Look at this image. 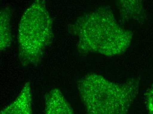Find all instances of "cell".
<instances>
[{
	"label": "cell",
	"instance_id": "6da1fadb",
	"mask_svg": "<svg viewBox=\"0 0 153 114\" xmlns=\"http://www.w3.org/2000/svg\"><path fill=\"white\" fill-rule=\"evenodd\" d=\"M68 29L77 37V51L82 55H121L130 47L133 36L132 31L119 24L111 8L106 5L77 18Z\"/></svg>",
	"mask_w": 153,
	"mask_h": 114
},
{
	"label": "cell",
	"instance_id": "7a4b0ae2",
	"mask_svg": "<svg viewBox=\"0 0 153 114\" xmlns=\"http://www.w3.org/2000/svg\"><path fill=\"white\" fill-rule=\"evenodd\" d=\"M139 86V78L118 83L95 74H87L77 81L80 97L89 114L127 113L137 96Z\"/></svg>",
	"mask_w": 153,
	"mask_h": 114
},
{
	"label": "cell",
	"instance_id": "3957f363",
	"mask_svg": "<svg viewBox=\"0 0 153 114\" xmlns=\"http://www.w3.org/2000/svg\"><path fill=\"white\" fill-rule=\"evenodd\" d=\"M53 36V20L45 1L34 0L23 14L19 26V52L22 64L40 63Z\"/></svg>",
	"mask_w": 153,
	"mask_h": 114
},
{
	"label": "cell",
	"instance_id": "277c9868",
	"mask_svg": "<svg viewBox=\"0 0 153 114\" xmlns=\"http://www.w3.org/2000/svg\"><path fill=\"white\" fill-rule=\"evenodd\" d=\"M119 11L120 22L125 24L135 21L143 24L146 20L144 0H115Z\"/></svg>",
	"mask_w": 153,
	"mask_h": 114
},
{
	"label": "cell",
	"instance_id": "5b68a950",
	"mask_svg": "<svg viewBox=\"0 0 153 114\" xmlns=\"http://www.w3.org/2000/svg\"><path fill=\"white\" fill-rule=\"evenodd\" d=\"M45 113L47 114H72L73 111L60 91L54 89L45 98Z\"/></svg>",
	"mask_w": 153,
	"mask_h": 114
},
{
	"label": "cell",
	"instance_id": "8992f818",
	"mask_svg": "<svg viewBox=\"0 0 153 114\" xmlns=\"http://www.w3.org/2000/svg\"><path fill=\"white\" fill-rule=\"evenodd\" d=\"M31 101L30 86L27 83L15 101L3 110L1 113L31 114Z\"/></svg>",
	"mask_w": 153,
	"mask_h": 114
},
{
	"label": "cell",
	"instance_id": "52a82bcc",
	"mask_svg": "<svg viewBox=\"0 0 153 114\" xmlns=\"http://www.w3.org/2000/svg\"><path fill=\"white\" fill-rule=\"evenodd\" d=\"M12 10L9 6L2 8L0 13L1 29V51L10 47L12 42L11 29Z\"/></svg>",
	"mask_w": 153,
	"mask_h": 114
},
{
	"label": "cell",
	"instance_id": "ba28073f",
	"mask_svg": "<svg viewBox=\"0 0 153 114\" xmlns=\"http://www.w3.org/2000/svg\"><path fill=\"white\" fill-rule=\"evenodd\" d=\"M146 105L149 113L153 114V84L145 95Z\"/></svg>",
	"mask_w": 153,
	"mask_h": 114
}]
</instances>
